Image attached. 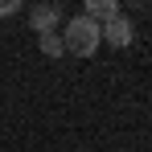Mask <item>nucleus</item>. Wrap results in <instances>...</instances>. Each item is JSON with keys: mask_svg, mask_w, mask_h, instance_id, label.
I'll use <instances>...</instances> for the list:
<instances>
[{"mask_svg": "<svg viewBox=\"0 0 152 152\" xmlns=\"http://www.w3.org/2000/svg\"><path fill=\"white\" fill-rule=\"evenodd\" d=\"M58 37H62V50L70 53V58H91V53L103 45L99 25H95V21H86L82 12H78V17H70V21H66V29H62Z\"/></svg>", "mask_w": 152, "mask_h": 152, "instance_id": "1", "label": "nucleus"}, {"mask_svg": "<svg viewBox=\"0 0 152 152\" xmlns=\"http://www.w3.org/2000/svg\"><path fill=\"white\" fill-rule=\"evenodd\" d=\"M82 17L95 21V25H107L111 17H119V4H115V0H91V4L82 8Z\"/></svg>", "mask_w": 152, "mask_h": 152, "instance_id": "4", "label": "nucleus"}, {"mask_svg": "<svg viewBox=\"0 0 152 152\" xmlns=\"http://www.w3.org/2000/svg\"><path fill=\"white\" fill-rule=\"evenodd\" d=\"M37 45H41V53H45V58H62V37H58V33H37Z\"/></svg>", "mask_w": 152, "mask_h": 152, "instance_id": "5", "label": "nucleus"}, {"mask_svg": "<svg viewBox=\"0 0 152 152\" xmlns=\"http://www.w3.org/2000/svg\"><path fill=\"white\" fill-rule=\"evenodd\" d=\"M17 8H21V4H17V0H0V17H12V12H17Z\"/></svg>", "mask_w": 152, "mask_h": 152, "instance_id": "6", "label": "nucleus"}, {"mask_svg": "<svg viewBox=\"0 0 152 152\" xmlns=\"http://www.w3.org/2000/svg\"><path fill=\"white\" fill-rule=\"evenodd\" d=\"M99 33H103V41H107V45L124 50V45H132V37H136V25H132L124 12H119V17H111L107 25H99Z\"/></svg>", "mask_w": 152, "mask_h": 152, "instance_id": "2", "label": "nucleus"}, {"mask_svg": "<svg viewBox=\"0 0 152 152\" xmlns=\"http://www.w3.org/2000/svg\"><path fill=\"white\" fill-rule=\"evenodd\" d=\"M29 25L37 29V33H53V29L62 25V4H33L29 8Z\"/></svg>", "mask_w": 152, "mask_h": 152, "instance_id": "3", "label": "nucleus"}]
</instances>
